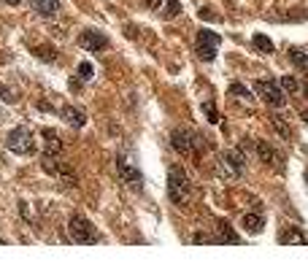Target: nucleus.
Here are the masks:
<instances>
[{
  "label": "nucleus",
  "instance_id": "obj_18",
  "mask_svg": "<svg viewBox=\"0 0 308 270\" xmlns=\"http://www.w3.org/2000/svg\"><path fill=\"white\" fill-rule=\"evenodd\" d=\"M216 230H219V238H216L219 243H238V235H235L233 230H230V227L225 224V221H222V224H219Z\"/></svg>",
  "mask_w": 308,
  "mask_h": 270
},
{
  "label": "nucleus",
  "instance_id": "obj_17",
  "mask_svg": "<svg viewBox=\"0 0 308 270\" xmlns=\"http://www.w3.org/2000/svg\"><path fill=\"white\" fill-rule=\"evenodd\" d=\"M252 43H254V49L257 52H262V54H273V41L268 38L265 33H257L254 38H252Z\"/></svg>",
  "mask_w": 308,
  "mask_h": 270
},
{
  "label": "nucleus",
  "instance_id": "obj_21",
  "mask_svg": "<svg viewBox=\"0 0 308 270\" xmlns=\"http://www.w3.org/2000/svg\"><path fill=\"white\" fill-rule=\"evenodd\" d=\"M203 114L208 117V122H211V124H216V122H219V111H216V105L211 103V100H208V103H203Z\"/></svg>",
  "mask_w": 308,
  "mask_h": 270
},
{
  "label": "nucleus",
  "instance_id": "obj_5",
  "mask_svg": "<svg viewBox=\"0 0 308 270\" xmlns=\"http://www.w3.org/2000/svg\"><path fill=\"white\" fill-rule=\"evenodd\" d=\"M222 173L230 178H240L246 173V157L240 149H230L222 154Z\"/></svg>",
  "mask_w": 308,
  "mask_h": 270
},
{
  "label": "nucleus",
  "instance_id": "obj_3",
  "mask_svg": "<svg viewBox=\"0 0 308 270\" xmlns=\"http://www.w3.org/2000/svg\"><path fill=\"white\" fill-rule=\"evenodd\" d=\"M6 146L8 151H14V154H33L35 151V141H33V132L27 130V127H14L11 132H8V138H6Z\"/></svg>",
  "mask_w": 308,
  "mask_h": 270
},
{
  "label": "nucleus",
  "instance_id": "obj_13",
  "mask_svg": "<svg viewBox=\"0 0 308 270\" xmlns=\"http://www.w3.org/2000/svg\"><path fill=\"white\" fill-rule=\"evenodd\" d=\"M257 157L265 162V165H273V160H276V151H273V146L268 141H257Z\"/></svg>",
  "mask_w": 308,
  "mask_h": 270
},
{
  "label": "nucleus",
  "instance_id": "obj_1",
  "mask_svg": "<svg viewBox=\"0 0 308 270\" xmlns=\"http://www.w3.org/2000/svg\"><path fill=\"white\" fill-rule=\"evenodd\" d=\"M68 233H71V238H73V243H81V246H95V243H100L98 227H95L90 219H84V216H71V221H68Z\"/></svg>",
  "mask_w": 308,
  "mask_h": 270
},
{
  "label": "nucleus",
  "instance_id": "obj_2",
  "mask_svg": "<svg viewBox=\"0 0 308 270\" xmlns=\"http://www.w3.org/2000/svg\"><path fill=\"white\" fill-rule=\"evenodd\" d=\"M168 195L173 200V206H184L189 197V176L184 173V168L170 165L168 170Z\"/></svg>",
  "mask_w": 308,
  "mask_h": 270
},
{
  "label": "nucleus",
  "instance_id": "obj_9",
  "mask_svg": "<svg viewBox=\"0 0 308 270\" xmlns=\"http://www.w3.org/2000/svg\"><path fill=\"white\" fill-rule=\"evenodd\" d=\"M119 176H122V181H127V184H133V187H141L143 184V173L133 165V162L127 160V157H119Z\"/></svg>",
  "mask_w": 308,
  "mask_h": 270
},
{
  "label": "nucleus",
  "instance_id": "obj_27",
  "mask_svg": "<svg viewBox=\"0 0 308 270\" xmlns=\"http://www.w3.org/2000/svg\"><path fill=\"white\" fill-rule=\"evenodd\" d=\"M143 3H146V8H151V11H157L162 6V0H143Z\"/></svg>",
  "mask_w": 308,
  "mask_h": 270
},
{
  "label": "nucleus",
  "instance_id": "obj_22",
  "mask_svg": "<svg viewBox=\"0 0 308 270\" xmlns=\"http://www.w3.org/2000/svg\"><path fill=\"white\" fill-rule=\"evenodd\" d=\"M92 73H95L92 62H81V65H79V76H81V81H90V79H92Z\"/></svg>",
  "mask_w": 308,
  "mask_h": 270
},
{
  "label": "nucleus",
  "instance_id": "obj_30",
  "mask_svg": "<svg viewBox=\"0 0 308 270\" xmlns=\"http://www.w3.org/2000/svg\"><path fill=\"white\" fill-rule=\"evenodd\" d=\"M305 95H308V84H305Z\"/></svg>",
  "mask_w": 308,
  "mask_h": 270
},
{
  "label": "nucleus",
  "instance_id": "obj_11",
  "mask_svg": "<svg viewBox=\"0 0 308 270\" xmlns=\"http://www.w3.org/2000/svg\"><path fill=\"white\" fill-rule=\"evenodd\" d=\"M30 3L41 16H57L60 14V0H30Z\"/></svg>",
  "mask_w": 308,
  "mask_h": 270
},
{
  "label": "nucleus",
  "instance_id": "obj_26",
  "mask_svg": "<svg viewBox=\"0 0 308 270\" xmlns=\"http://www.w3.org/2000/svg\"><path fill=\"white\" fill-rule=\"evenodd\" d=\"M200 16H203V19H208V22H219V16H216V14H211L208 8H200Z\"/></svg>",
  "mask_w": 308,
  "mask_h": 270
},
{
  "label": "nucleus",
  "instance_id": "obj_29",
  "mask_svg": "<svg viewBox=\"0 0 308 270\" xmlns=\"http://www.w3.org/2000/svg\"><path fill=\"white\" fill-rule=\"evenodd\" d=\"M303 119H305V122H308V111H305V114H303Z\"/></svg>",
  "mask_w": 308,
  "mask_h": 270
},
{
  "label": "nucleus",
  "instance_id": "obj_15",
  "mask_svg": "<svg viewBox=\"0 0 308 270\" xmlns=\"http://www.w3.org/2000/svg\"><path fill=\"white\" fill-rule=\"evenodd\" d=\"M290 60H292V65L297 68V71L308 76V54L303 49H290Z\"/></svg>",
  "mask_w": 308,
  "mask_h": 270
},
{
  "label": "nucleus",
  "instance_id": "obj_28",
  "mask_svg": "<svg viewBox=\"0 0 308 270\" xmlns=\"http://www.w3.org/2000/svg\"><path fill=\"white\" fill-rule=\"evenodd\" d=\"M3 3H8V6H19L22 0H3Z\"/></svg>",
  "mask_w": 308,
  "mask_h": 270
},
{
  "label": "nucleus",
  "instance_id": "obj_10",
  "mask_svg": "<svg viewBox=\"0 0 308 270\" xmlns=\"http://www.w3.org/2000/svg\"><path fill=\"white\" fill-rule=\"evenodd\" d=\"M60 117L71 124V127H84L86 124V114L81 108H76V105H65V108H60Z\"/></svg>",
  "mask_w": 308,
  "mask_h": 270
},
{
  "label": "nucleus",
  "instance_id": "obj_31",
  "mask_svg": "<svg viewBox=\"0 0 308 270\" xmlns=\"http://www.w3.org/2000/svg\"><path fill=\"white\" fill-rule=\"evenodd\" d=\"M305 181H308V173H305Z\"/></svg>",
  "mask_w": 308,
  "mask_h": 270
},
{
  "label": "nucleus",
  "instance_id": "obj_16",
  "mask_svg": "<svg viewBox=\"0 0 308 270\" xmlns=\"http://www.w3.org/2000/svg\"><path fill=\"white\" fill-rule=\"evenodd\" d=\"M278 240H281V243H305V235L300 233V230H295V227H287L281 235H278Z\"/></svg>",
  "mask_w": 308,
  "mask_h": 270
},
{
  "label": "nucleus",
  "instance_id": "obj_8",
  "mask_svg": "<svg viewBox=\"0 0 308 270\" xmlns=\"http://www.w3.org/2000/svg\"><path fill=\"white\" fill-rule=\"evenodd\" d=\"M79 46L86 49V52H100V49L108 46V38H105L100 30H84L79 35Z\"/></svg>",
  "mask_w": 308,
  "mask_h": 270
},
{
  "label": "nucleus",
  "instance_id": "obj_4",
  "mask_svg": "<svg viewBox=\"0 0 308 270\" xmlns=\"http://www.w3.org/2000/svg\"><path fill=\"white\" fill-rule=\"evenodd\" d=\"M254 92H257L268 105H273V108H281V105L287 103V95H284V89H281V84H276V81H271V79H259V81L254 84Z\"/></svg>",
  "mask_w": 308,
  "mask_h": 270
},
{
  "label": "nucleus",
  "instance_id": "obj_7",
  "mask_svg": "<svg viewBox=\"0 0 308 270\" xmlns=\"http://www.w3.org/2000/svg\"><path fill=\"white\" fill-rule=\"evenodd\" d=\"M170 143H173V149H176L179 154H184V157H197L195 138H192V135H189L187 130H173Z\"/></svg>",
  "mask_w": 308,
  "mask_h": 270
},
{
  "label": "nucleus",
  "instance_id": "obj_12",
  "mask_svg": "<svg viewBox=\"0 0 308 270\" xmlns=\"http://www.w3.org/2000/svg\"><path fill=\"white\" fill-rule=\"evenodd\" d=\"M227 95H230V98L244 100V103H252V100H254V92L249 89L246 84H240V81H233V84H230V86H227Z\"/></svg>",
  "mask_w": 308,
  "mask_h": 270
},
{
  "label": "nucleus",
  "instance_id": "obj_23",
  "mask_svg": "<svg viewBox=\"0 0 308 270\" xmlns=\"http://www.w3.org/2000/svg\"><path fill=\"white\" fill-rule=\"evenodd\" d=\"M271 124H273V127H276L278 132H281V135H284V138H290V127L284 124V119H281V117H271Z\"/></svg>",
  "mask_w": 308,
  "mask_h": 270
},
{
  "label": "nucleus",
  "instance_id": "obj_25",
  "mask_svg": "<svg viewBox=\"0 0 308 270\" xmlns=\"http://www.w3.org/2000/svg\"><path fill=\"white\" fill-rule=\"evenodd\" d=\"M35 52H38V57H41V60H46V62L54 60V52L49 49V46H41V49H35Z\"/></svg>",
  "mask_w": 308,
  "mask_h": 270
},
{
  "label": "nucleus",
  "instance_id": "obj_19",
  "mask_svg": "<svg viewBox=\"0 0 308 270\" xmlns=\"http://www.w3.org/2000/svg\"><path fill=\"white\" fill-rule=\"evenodd\" d=\"M179 14H181V0H165V11H162V16L176 19Z\"/></svg>",
  "mask_w": 308,
  "mask_h": 270
},
{
  "label": "nucleus",
  "instance_id": "obj_14",
  "mask_svg": "<svg viewBox=\"0 0 308 270\" xmlns=\"http://www.w3.org/2000/svg\"><path fill=\"white\" fill-rule=\"evenodd\" d=\"M244 227L249 230V233L259 235V233L265 230V219L259 216V214H249V216H244Z\"/></svg>",
  "mask_w": 308,
  "mask_h": 270
},
{
  "label": "nucleus",
  "instance_id": "obj_24",
  "mask_svg": "<svg viewBox=\"0 0 308 270\" xmlns=\"http://www.w3.org/2000/svg\"><path fill=\"white\" fill-rule=\"evenodd\" d=\"M0 98H3L6 103H14V100H16V92L8 89V86H0Z\"/></svg>",
  "mask_w": 308,
  "mask_h": 270
},
{
  "label": "nucleus",
  "instance_id": "obj_6",
  "mask_svg": "<svg viewBox=\"0 0 308 270\" xmlns=\"http://www.w3.org/2000/svg\"><path fill=\"white\" fill-rule=\"evenodd\" d=\"M219 43H222V38H219V33H211V30H197V57L200 60L211 62L216 57V49Z\"/></svg>",
  "mask_w": 308,
  "mask_h": 270
},
{
  "label": "nucleus",
  "instance_id": "obj_20",
  "mask_svg": "<svg viewBox=\"0 0 308 270\" xmlns=\"http://www.w3.org/2000/svg\"><path fill=\"white\" fill-rule=\"evenodd\" d=\"M281 89H284V92H290V95H295L297 89H300V84H297L295 76H284V79H281Z\"/></svg>",
  "mask_w": 308,
  "mask_h": 270
}]
</instances>
